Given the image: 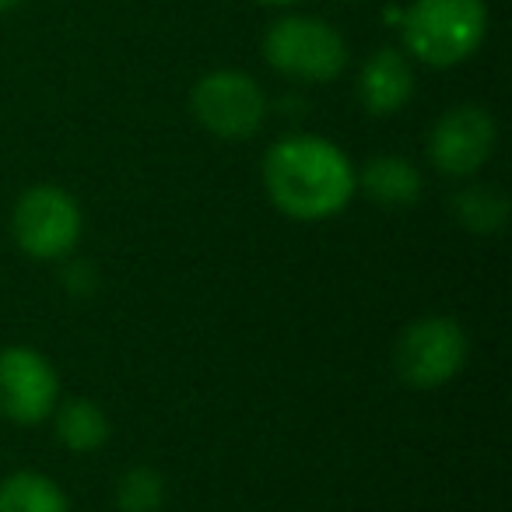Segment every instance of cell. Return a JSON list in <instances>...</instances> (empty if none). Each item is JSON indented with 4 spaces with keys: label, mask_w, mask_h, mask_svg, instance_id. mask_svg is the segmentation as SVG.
Instances as JSON below:
<instances>
[{
    "label": "cell",
    "mask_w": 512,
    "mask_h": 512,
    "mask_svg": "<svg viewBox=\"0 0 512 512\" xmlns=\"http://www.w3.org/2000/svg\"><path fill=\"white\" fill-rule=\"evenodd\" d=\"M264 186L281 214L323 221L341 214L355 197V165L327 137L295 134L267 151Z\"/></svg>",
    "instance_id": "6da1fadb"
},
{
    "label": "cell",
    "mask_w": 512,
    "mask_h": 512,
    "mask_svg": "<svg viewBox=\"0 0 512 512\" xmlns=\"http://www.w3.org/2000/svg\"><path fill=\"white\" fill-rule=\"evenodd\" d=\"M400 29L407 53L442 71L481 50L488 36V8L484 0H414Z\"/></svg>",
    "instance_id": "7a4b0ae2"
},
{
    "label": "cell",
    "mask_w": 512,
    "mask_h": 512,
    "mask_svg": "<svg viewBox=\"0 0 512 512\" xmlns=\"http://www.w3.org/2000/svg\"><path fill=\"white\" fill-rule=\"evenodd\" d=\"M264 57L285 78L327 85L348 64V43L323 18L285 15L264 32Z\"/></svg>",
    "instance_id": "3957f363"
},
{
    "label": "cell",
    "mask_w": 512,
    "mask_h": 512,
    "mask_svg": "<svg viewBox=\"0 0 512 512\" xmlns=\"http://www.w3.org/2000/svg\"><path fill=\"white\" fill-rule=\"evenodd\" d=\"M190 109L207 134L221 141H246L264 127L267 95L246 71H211L193 85Z\"/></svg>",
    "instance_id": "277c9868"
},
{
    "label": "cell",
    "mask_w": 512,
    "mask_h": 512,
    "mask_svg": "<svg viewBox=\"0 0 512 512\" xmlns=\"http://www.w3.org/2000/svg\"><path fill=\"white\" fill-rule=\"evenodd\" d=\"M467 334L456 320L449 316H421V320L407 323L400 334L397 351H393V365L397 376L414 390H435L446 386L456 372L467 362Z\"/></svg>",
    "instance_id": "5b68a950"
},
{
    "label": "cell",
    "mask_w": 512,
    "mask_h": 512,
    "mask_svg": "<svg viewBox=\"0 0 512 512\" xmlns=\"http://www.w3.org/2000/svg\"><path fill=\"white\" fill-rule=\"evenodd\" d=\"M15 242L32 260H64L81 239V207L60 186H32L15 204Z\"/></svg>",
    "instance_id": "8992f818"
},
{
    "label": "cell",
    "mask_w": 512,
    "mask_h": 512,
    "mask_svg": "<svg viewBox=\"0 0 512 512\" xmlns=\"http://www.w3.org/2000/svg\"><path fill=\"white\" fill-rule=\"evenodd\" d=\"M60 404V379L36 348H0V414L18 425L50 418Z\"/></svg>",
    "instance_id": "52a82bcc"
},
{
    "label": "cell",
    "mask_w": 512,
    "mask_h": 512,
    "mask_svg": "<svg viewBox=\"0 0 512 512\" xmlns=\"http://www.w3.org/2000/svg\"><path fill=\"white\" fill-rule=\"evenodd\" d=\"M498 141V127L488 109L481 106H456L442 113L428 137V155L442 176H474L491 158Z\"/></svg>",
    "instance_id": "ba28073f"
},
{
    "label": "cell",
    "mask_w": 512,
    "mask_h": 512,
    "mask_svg": "<svg viewBox=\"0 0 512 512\" xmlns=\"http://www.w3.org/2000/svg\"><path fill=\"white\" fill-rule=\"evenodd\" d=\"M414 95V71L411 60L400 50L386 46V50L372 53L365 60L362 74H358V99H362L365 113L372 116H390L404 109Z\"/></svg>",
    "instance_id": "9c48e42d"
},
{
    "label": "cell",
    "mask_w": 512,
    "mask_h": 512,
    "mask_svg": "<svg viewBox=\"0 0 512 512\" xmlns=\"http://www.w3.org/2000/svg\"><path fill=\"white\" fill-rule=\"evenodd\" d=\"M355 190H362L379 207L404 211L421 200V172L407 158L379 155L362 172H355Z\"/></svg>",
    "instance_id": "30bf717a"
},
{
    "label": "cell",
    "mask_w": 512,
    "mask_h": 512,
    "mask_svg": "<svg viewBox=\"0 0 512 512\" xmlns=\"http://www.w3.org/2000/svg\"><path fill=\"white\" fill-rule=\"evenodd\" d=\"M57 411V439L74 453H95L109 439V418L95 400L71 397L53 407Z\"/></svg>",
    "instance_id": "8fae6325"
},
{
    "label": "cell",
    "mask_w": 512,
    "mask_h": 512,
    "mask_svg": "<svg viewBox=\"0 0 512 512\" xmlns=\"http://www.w3.org/2000/svg\"><path fill=\"white\" fill-rule=\"evenodd\" d=\"M0 512H71V502L53 477L22 470L0 481Z\"/></svg>",
    "instance_id": "7c38bea8"
},
{
    "label": "cell",
    "mask_w": 512,
    "mask_h": 512,
    "mask_svg": "<svg viewBox=\"0 0 512 512\" xmlns=\"http://www.w3.org/2000/svg\"><path fill=\"white\" fill-rule=\"evenodd\" d=\"M453 214L474 235H495L509 221V200L491 186H467L453 197Z\"/></svg>",
    "instance_id": "4fadbf2b"
},
{
    "label": "cell",
    "mask_w": 512,
    "mask_h": 512,
    "mask_svg": "<svg viewBox=\"0 0 512 512\" xmlns=\"http://www.w3.org/2000/svg\"><path fill=\"white\" fill-rule=\"evenodd\" d=\"M116 502L123 512H158L165 505V481L155 467H134L116 484Z\"/></svg>",
    "instance_id": "5bb4252c"
},
{
    "label": "cell",
    "mask_w": 512,
    "mask_h": 512,
    "mask_svg": "<svg viewBox=\"0 0 512 512\" xmlns=\"http://www.w3.org/2000/svg\"><path fill=\"white\" fill-rule=\"evenodd\" d=\"M64 285L71 288L74 295H95V285H99V281H95L92 267H88L85 260H78V264H71L64 271Z\"/></svg>",
    "instance_id": "9a60e30c"
},
{
    "label": "cell",
    "mask_w": 512,
    "mask_h": 512,
    "mask_svg": "<svg viewBox=\"0 0 512 512\" xmlns=\"http://www.w3.org/2000/svg\"><path fill=\"white\" fill-rule=\"evenodd\" d=\"M256 4H264V8H292L299 0H256Z\"/></svg>",
    "instance_id": "2e32d148"
},
{
    "label": "cell",
    "mask_w": 512,
    "mask_h": 512,
    "mask_svg": "<svg viewBox=\"0 0 512 512\" xmlns=\"http://www.w3.org/2000/svg\"><path fill=\"white\" fill-rule=\"evenodd\" d=\"M18 4H22V0H0V15H4V11H11V8H18Z\"/></svg>",
    "instance_id": "e0dca14e"
}]
</instances>
